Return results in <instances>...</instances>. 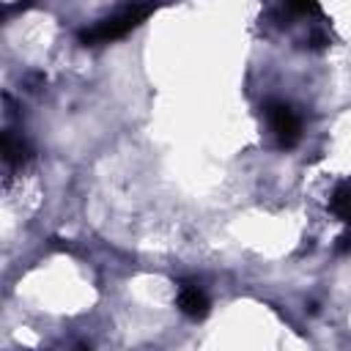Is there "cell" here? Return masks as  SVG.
Returning <instances> with one entry per match:
<instances>
[{
  "mask_svg": "<svg viewBox=\"0 0 351 351\" xmlns=\"http://www.w3.org/2000/svg\"><path fill=\"white\" fill-rule=\"evenodd\" d=\"M159 0H132L126 8H121L118 14L96 22L93 27H85L80 33V41L85 47H93V44H110L121 36H126L132 27H137L143 19H148L154 11H156Z\"/></svg>",
  "mask_w": 351,
  "mask_h": 351,
  "instance_id": "1",
  "label": "cell"
},
{
  "mask_svg": "<svg viewBox=\"0 0 351 351\" xmlns=\"http://www.w3.org/2000/svg\"><path fill=\"white\" fill-rule=\"evenodd\" d=\"M266 118H269V126L277 137V143L282 148H293L302 137V123H299V115L282 104V101H269L266 104Z\"/></svg>",
  "mask_w": 351,
  "mask_h": 351,
  "instance_id": "2",
  "label": "cell"
},
{
  "mask_svg": "<svg viewBox=\"0 0 351 351\" xmlns=\"http://www.w3.org/2000/svg\"><path fill=\"white\" fill-rule=\"evenodd\" d=\"M178 310L189 318H206L208 315V299L195 282H178Z\"/></svg>",
  "mask_w": 351,
  "mask_h": 351,
  "instance_id": "3",
  "label": "cell"
},
{
  "mask_svg": "<svg viewBox=\"0 0 351 351\" xmlns=\"http://www.w3.org/2000/svg\"><path fill=\"white\" fill-rule=\"evenodd\" d=\"M3 159L8 165H22L25 159H30V148L22 137H14L11 132L3 134Z\"/></svg>",
  "mask_w": 351,
  "mask_h": 351,
  "instance_id": "4",
  "label": "cell"
},
{
  "mask_svg": "<svg viewBox=\"0 0 351 351\" xmlns=\"http://www.w3.org/2000/svg\"><path fill=\"white\" fill-rule=\"evenodd\" d=\"M332 211L343 219V222H348L351 225V186H340L335 195H332Z\"/></svg>",
  "mask_w": 351,
  "mask_h": 351,
  "instance_id": "5",
  "label": "cell"
},
{
  "mask_svg": "<svg viewBox=\"0 0 351 351\" xmlns=\"http://www.w3.org/2000/svg\"><path fill=\"white\" fill-rule=\"evenodd\" d=\"M285 5L293 14H315L318 11V0H285Z\"/></svg>",
  "mask_w": 351,
  "mask_h": 351,
  "instance_id": "6",
  "label": "cell"
},
{
  "mask_svg": "<svg viewBox=\"0 0 351 351\" xmlns=\"http://www.w3.org/2000/svg\"><path fill=\"white\" fill-rule=\"evenodd\" d=\"M30 3H33V0H22V8H25V5H30Z\"/></svg>",
  "mask_w": 351,
  "mask_h": 351,
  "instance_id": "7",
  "label": "cell"
}]
</instances>
